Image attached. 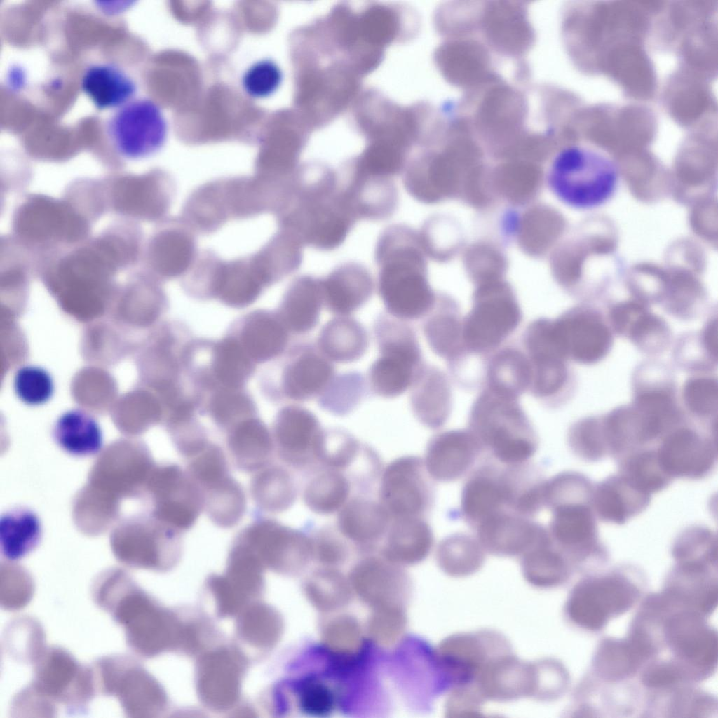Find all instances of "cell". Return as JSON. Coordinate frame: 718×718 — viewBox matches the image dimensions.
<instances>
[{
    "mask_svg": "<svg viewBox=\"0 0 718 718\" xmlns=\"http://www.w3.org/2000/svg\"><path fill=\"white\" fill-rule=\"evenodd\" d=\"M549 510L550 536L573 564L601 551L590 504L566 503Z\"/></svg>",
    "mask_w": 718,
    "mask_h": 718,
    "instance_id": "cell-17",
    "label": "cell"
},
{
    "mask_svg": "<svg viewBox=\"0 0 718 718\" xmlns=\"http://www.w3.org/2000/svg\"><path fill=\"white\" fill-rule=\"evenodd\" d=\"M153 516L181 533L191 529L203 510L202 493L186 470L175 463L155 467L148 482Z\"/></svg>",
    "mask_w": 718,
    "mask_h": 718,
    "instance_id": "cell-10",
    "label": "cell"
},
{
    "mask_svg": "<svg viewBox=\"0 0 718 718\" xmlns=\"http://www.w3.org/2000/svg\"><path fill=\"white\" fill-rule=\"evenodd\" d=\"M507 499L502 464L485 462L470 473L462 488L460 513L473 529L489 517L508 511Z\"/></svg>",
    "mask_w": 718,
    "mask_h": 718,
    "instance_id": "cell-22",
    "label": "cell"
},
{
    "mask_svg": "<svg viewBox=\"0 0 718 718\" xmlns=\"http://www.w3.org/2000/svg\"><path fill=\"white\" fill-rule=\"evenodd\" d=\"M198 487L203 510L213 524L230 529L240 522L247 508L246 496L243 487L231 473Z\"/></svg>",
    "mask_w": 718,
    "mask_h": 718,
    "instance_id": "cell-39",
    "label": "cell"
},
{
    "mask_svg": "<svg viewBox=\"0 0 718 718\" xmlns=\"http://www.w3.org/2000/svg\"><path fill=\"white\" fill-rule=\"evenodd\" d=\"M323 305L320 278L311 275L297 277L289 285L282 302L284 325L298 334L312 330L318 323Z\"/></svg>",
    "mask_w": 718,
    "mask_h": 718,
    "instance_id": "cell-34",
    "label": "cell"
},
{
    "mask_svg": "<svg viewBox=\"0 0 718 718\" xmlns=\"http://www.w3.org/2000/svg\"><path fill=\"white\" fill-rule=\"evenodd\" d=\"M650 501V494L632 486L619 474L593 489L591 506L604 522L624 524L641 513Z\"/></svg>",
    "mask_w": 718,
    "mask_h": 718,
    "instance_id": "cell-33",
    "label": "cell"
},
{
    "mask_svg": "<svg viewBox=\"0 0 718 718\" xmlns=\"http://www.w3.org/2000/svg\"><path fill=\"white\" fill-rule=\"evenodd\" d=\"M282 78V72L275 62L270 59H262L246 69L242 76L241 83L248 96L263 99L276 91Z\"/></svg>",
    "mask_w": 718,
    "mask_h": 718,
    "instance_id": "cell-57",
    "label": "cell"
},
{
    "mask_svg": "<svg viewBox=\"0 0 718 718\" xmlns=\"http://www.w3.org/2000/svg\"><path fill=\"white\" fill-rule=\"evenodd\" d=\"M276 282L269 264L257 250L230 260L219 257L210 291L227 305L243 307L255 301L266 287Z\"/></svg>",
    "mask_w": 718,
    "mask_h": 718,
    "instance_id": "cell-14",
    "label": "cell"
},
{
    "mask_svg": "<svg viewBox=\"0 0 718 718\" xmlns=\"http://www.w3.org/2000/svg\"><path fill=\"white\" fill-rule=\"evenodd\" d=\"M325 306L338 316H349L372 297L374 282L362 264L346 262L320 278Z\"/></svg>",
    "mask_w": 718,
    "mask_h": 718,
    "instance_id": "cell-25",
    "label": "cell"
},
{
    "mask_svg": "<svg viewBox=\"0 0 718 718\" xmlns=\"http://www.w3.org/2000/svg\"><path fill=\"white\" fill-rule=\"evenodd\" d=\"M276 220L277 229L290 233L304 246L325 252L338 248L357 222L339 174L316 163L301 166L296 191Z\"/></svg>",
    "mask_w": 718,
    "mask_h": 718,
    "instance_id": "cell-1",
    "label": "cell"
},
{
    "mask_svg": "<svg viewBox=\"0 0 718 718\" xmlns=\"http://www.w3.org/2000/svg\"><path fill=\"white\" fill-rule=\"evenodd\" d=\"M379 268L378 292L388 314L402 320L428 315L438 297L427 278L419 233L405 224L386 226L374 250Z\"/></svg>",
    "mask_w": 718,
    "mask_h": 718,
    "instance_id": "cell-2",
    "label": "cell"
},
{
    "mask_svg": "<svg viewBox=\"0 0 718 718\" xmlns=\"http://www.w3.org/2000/svg\"><path fill=\"white\" fill-rule=\"evenodd\" d=\"M527 356L531 371L529 391L542 401L553 398L562 389L567 379L565 359L550 353Z\"/></svg>",
    "mask_w": 718,
    "mask_h": 718,
    "instance_id": "cell-49",
    "label": "cell"
},
{
    "mask_svg": "<svg viewBox=\"0 0 718 718\" xmlns=\"http://www.w3.org/2000/svg\"><path fill=\"white\" fill-rule=\"evenodd\" d=\"M523 576L531 585L550 588L565 581L573 563L555 545L548 531L520 556Z\"/></svg>",
    "mask_w": 718,
    "mask_h": 718,
    "instance_id": "cell-35",
    "label": "cell"
},
{
    "mask_svg": "<svg viewBox=\"0 0 718 718\" xmlns=\"http://www.w3.org/2000/svg\"><path fill=\"white\" fill-rule=\"evenodd\" d=\"M4 641L5 649L11 656L32 665L46 647L42 627L29 616L12 620L5 630Z\"/></svg>",
    "mask_w": 718,
    "mask_h": 718,
    "instance_id": "cell-47",
    "label": "cell"
},
{
    "mask_svg": "<svg viewBox=\"0 0 718 718\" xmlns=\"http://www.w3.org/2000/svg\"><path fill=\"white\" fill-rule=\"evenodd\" d=\"M473 530L485 552L510 557L521 556L532 547L546 527L531 518L501 511L480 522Z\"/></svg>",
    "mask_w": 718,
    "mask_h": 718,
    "instance_id": "cell-20",
    "label": "cell"
},
{
    "mask_svg": "<svg viewBox=\"0 0 718 718\" xmlns=\"http://www.w3.org/2000/svg\"><path fill=\"white\" fill-rule=\"evenodd\" d=\"M434 536L426 518L392 519L381 546V554L388 561L413 564L430 553Z\"/></svg>",
    "mask_w": 718,
    "mask_h": 718,
    "instance_id": "cell-29",
    "label": "cell"
},
{
    "mask_svg": "<svg viewBox=\"0 0 718 718\" xmlns=\"http://www.w3.org/2000/svg\"><path fill=\"white\" fill-rule=\"evenodd\" d=\"M522 312L512 288L486 283L474 292L473 306L463 318V342L471 355L493 352L518 327Z\"/></svg>",
    "mask_w": 718,
    "mask_h": 718,
    "instance_id": "cell-6",
    "label": "cell"
},
{
    "mask_svg": "<svg viewBox=\"0 0 718 718\" xmlns=\"http://www.w3.org/2000/svg\"><path fill=\"white\" fill-rule=\"evenodd\" d=\"M135 530L132 552L121 560L128 565L156 567L181 551L182 533L154 516L143 518Z\"/></svg>",
    "mask_w": 718,
    "mask_h": 718,
    "instance_id": "cell-31",
    "label": "cell"
},
{
    "mask_svg": "<svg viewBox=\"0 0 718 718\" xmlns=\"http://www.w3.org/2000/svg\"><path fill=\"white\" fill-rule=\"evenodd\" d=\"M273 432L275 451L285 466L304 475L318 467L317 452L325 428L311 412L297 406L283 408Z\"/></svg>",
    "mask_w": 718,
    "mask_h": 718,
    "instance_id": "cell-11",
    "label": "cell"
},
{
    "mask_svg": "<svg viewBox=\"0 0 718 718\" xmlns=\"http://www.w3.org/2000/svg\"><path fill=\"white\" fill-rule=\"evenodd\" d=\"M439 656L453 687L475 684L486 665L510 652L507 640L492 631L454 635L444 640Z\"/></svg>",
    "mask_w": 718,
    "mask_h": 718,
    "instance_id": "cell-12",
    "label": "cell"
},
{
    "mask_svg": "<svg viewBox=\"0 0 718 718\" xmlns=\"http://www.w3.org/2000/svg\"><path fill=\"white\" fill-rule=\"evenodd\" d=\"M311 525L309 522L302 529H294L275 519L261 516L256 517L236 536L256 555L302 567L313 558Z\"/></svg>",
    "mask_w": 718,
    "mask_h": 718,
    "instance_id": "cell-15",
    "label": "cell"
},
{
    "mask_svg": "<svg viewBox=\"0 0 718 718\" xmlns=\"http://www.w3.org/2000/svg\"><path fill=\"white\" fill-rule=\"evenodd\" d=\"M636 590L625 578L607 576L585 581L573 590L567 605L570 618L585 628H601L613 615L627 609Z\"/></svg>",
    "mask_w": 718,
    "mask_h": 718,
    "instance_id": "cell-13",
    "label": "cell"
},
{
    "mask_svg": "<svg viewBox=\"0 0 718 718\" xmlns=\"http://www.w3.org/2000/svg\"><path fill=\"white\" fill-rule=\"evenodd\" d=\"M285 326L267 316L249 319L241 334L243 347L251 358L265 360L280 353L287 341Z\"/></svg>",
    "mask_w": 718,
    "mask_h": 718,
    "instance_id": "cell-45",
    "label": "cell"
},
{
    "mask_svg": "<svg viewBox=\"0 0 718 718\" xmlns=\"http://www.w3.org/2000/svg\"><path fill=\"white\" fill-rule=\"evenodd\" d=\"M621 459L619 475L648 494L663 489L672 478L663 468L656 450L639 449Z\"/></svg>",
    "mask_w": 718,
    "mask_h": 718,
    "instance_id": "cell-46",
    "label": "cell"
},
{
    "mask_svg": "<svg viewBox=\"0 0 718 718\" xmlns=\"http://www.w3.org/2000/svg\"><path fill=\"white\" fill-rule=\"evenodd\" d=\"M547 181L563 204L590 210L612 198L619 184L620 170L614 160L599 149L571 145L555 155Z\"/></svg>",
    "mask_w": 718,
    "mask_h": 718,
    "instance_id": "cell-5",
    "label": "cell"
},
{
    "mask_svg": "<svg viewBox=\"0 0 718 718\" xmlns=\"http://www.w3.org/2000/svg\"><path fill=\"white\" fill-rule=\"evenodd\" d=\"M379 349L380 355L368 372L369 386L379 396L395 398L411 388L424 365L420 346L389 345Z\"/></svg>",
    "mask_w": 718,
    "mask_h": 718,
    "instance_id": "cell-23",
    "label": "cell"
},
{
    "mask_svg": "<svg viewBox=\"0 0 718 718\" xmlns=\"http://www.w3.org/2000/svg\"><path fill=\"white\" fill-rule=\"evenodd\" d=\"M305 476L302 499L316 514L338 513L352 496L353 482L344 471L318 466Z\"/></svg>",
    "mask_w": 718,
    "mask_h": 718,
    "instance_id": "cell-36",
    "label": "cell"
},
{
    "mask_svg": "<svg viewBox=\"0 0 718 718\" xmlns=\"http://www.w3.org/2000/svg\"><path fill=\"white\" fill-rule=\"evenodd\" d=\"M365 445L344 430L325 429L317 452L318 466L341 470L347 474L360 456Z\"/></svg>",
    "mask_w": 718,
    "mask_h": 718,
    "instance_id": "cell-48",
    "label": "cell"
},
{
    "mask_svg": "<svg viewBox=\"0 0 718 718\" xmlns=\"http://www.w3.org/2000/svg\"><path fill=\"white\" fill-rule=\"evenodd\" d=\"M468 429L482 452L501 464L528 462L538 447V435L518 398L487 387L471 406Z\"/></svg>",
    "mask_w": 718,
    "mask_h": 718,
    "instance_id": "cell-4",
    "label": "cell"
},
{
    "mask_svg": "<svg viewBox=\"0 0 718 718\" xmlns=\"http://www.w3.org/2000/svg\"><path fill=\"white\" fill-rule=\"evenodd\" d=\"M227 447L235 467L253 473L271 463L275 450L273 439L260 420L248 418L230 429Z\"/></svg>",
    "mask_w": 718,
    "mask_h": 718,
    "instance_id": "cell-30",
    "label": "cell"
},
{
    "mask_svg": "<svg viewBox=\"0 0 718 718\" xmlns=\"http://www.w3.org/2000/svg\"><path fill=\"white\" fill-rule=\"evenodd\" d=\"M81 88L96 108H120L131 101L136 91L134 81L111 64L89 66L81 79Z\"/></svg>",
    "mask_w": 718,
    "mask_h": 718,
    "instance_id": "cell-37",
    "label": "cell"
},
{
    "mask_svg": "<svg viewBox=\"0 0 718 718\" xmlns=\"http://www.w3.org/2000/svg\"><path fill=\"white\" fill-rule=\"evenodd\" d=\"M423 325L426 339L434 353L447 360L454 375L471 356L465 348L463 318L456 301L445 295L438 297Z\"/></svg>",
    "mask_w": 718,
    "mask_h": 718,
    "instance_id": "cell-24",
    "label": "cell"
},
{
    "mask_svg": "<svg viewBox=\"0 0 718 718\" xmlns=\"http://www.w3.org/2000/svg\"><path fill=\"white\" fill-rule=\"evenodd\" d=\"M411 388L410 402L416 418L428 428L442 427L452 409L451 386L445 372L424 365Z\"/></svg>",
    "mask_w": 718,
    "mask_h": 718,
    "instance_id": "cell-28",
    "label": "cell"
},
{
    "mask_svg": "<svg viewBox=\"0 0 718 718\" xmlns=\"http://www.w3.org/2000/svg\"><path fill=\"white\" fill-rule=\"evenodd\" d=\"M591 482L584 475L567 471L547 480L544 488V507L583 503L591 505L593 492Z\"/></svg>",
    "mask_w": 718,
    "mask_h": 718,
    "instance_id": "cell-51",
    "label": "cell"
},
{
    "mask_svg": "<svg viewBox=\"0 0 718 718\" xmlns=\"http://www.w3.org/2000/svg\"><path fill=\"white\" fill-rule=\"evenodd\" d=\"M531 378V366L524 351L506 346L496 351L487 360L484 387L519 398L529 391Z\"/></svg>",
    "mask_w": 718,
    "mask_h": 718,
    "instance_id": "cell-40",
    "label": "cell"
},
{
    "mask_svg": "<svg viewBox=\"0 0 718 718\" xmlns=\"http://www.w3.org/2000/svg\"><path fill=\"white\" fill-rule=\"evenodd\" d=\"M482 453L468 429L449 430L431 438L424 462L434 481L451 482L466 475Z\"/></svg>",
    "mask_w": 718,
    "mask_h": 718,
    "instance_id": "cell-18",
    "label": "cell"
},
{
    "mask_svg": "<svg viewBox=\"0 0 718 718\" xmlns=\"http://www.w3.org/2000/svg\"><path fill=\"white\" fill-rule=\"evenodd\" d=\"M249 355L236 340L219 342L215 351L214 371L224 385L235 388L243 383L250 370Z\"/></svg>",
    "mask_w": 718,
    "mask_h": 718,
    "instance_id": "cell-52",
    "label": "cell"
},
{
    "mask_svg": "<svg viewBox=\"0 0 718 718\" xmlns=\"http://www.w3.org/2000/svg\"><path fill=\"white\" fill-rule=\"evenodd\" d=\"M363 377L359 374L346 373L333 378L319 395V404L324 409L338 416L349 413L362 397Z\"/></svg>",
    "mask_w": 718,
    "mask_h": 718,
    "instance_id": "cell-53",
    "label": "cell"
},
{
    "mask_svg": "<svg viewBox=\"0 0 718 718\" xmlns=\"http://www.w3.org/2000/svg\"><path fill=\"white\" fill-rule=\"evenodd\" d=\"M107 130L116 151L128 160L153 156L165 144V118L157 104L148 99L131 100L109 118Z\"/></svg>",
    "mask_w": 718,
    "mask_h": 718,
    "instance_id": "cell-9",
    "label": "cell"
},
{
    "mask_svg": "<svg viewBox=\"0 0 718 718\" xmlns=\"http://www.w3.org/2000/svg\"><path fill=\"white\" fill-rule=\"evenodd\" d=\"M571 451L578 457L596 461L609 454L604 426L581 421L572 426L568 433Z\"/></svg>",
    "mask_w": 718,
    "mask_h": 718,
    "instance_id": "cell-56",
    "label": "cell"
},
{
    "mask_svg": "<svg viewBox=\"0 0 718 718\" xmlns=\"http://www.w3.org/2000/svg\"><path fill=\"white\" fill-rule=\"evenodd\" d=\"M250 483V493L262 512L281 513L290 508L298 495L293 474L285 466L271 463L255 472Z\"/></svg>",
    "mask_w": 718,
    "mask_h": 718,
    "instance_id": "cell-38",
    "label": "cell"
},
{
    "mask_svg": "<svg viewBox=\"0 0 718 718\" xmlns=\"http://www.w3.org/2000/svg\"><path fill=\"white\" fill-rule=\"evenodd\" d=\"M13 388L18 399L29 406L47 402L54 392V383L49 372L36 365H25L16 372Z\"/></svg>",
    "mask_w": 718,
    "mask_h": 718,
    "instance_id": "cell-54",
    "label": "cell"
},
{
    "mask_svg": "<svg viewBox=\"0 0 718 718\" xmlns=\"http://www.w3.org/2000/svg\"><path fill=\"white\" fill-rule=\"evenodd\" d=\"M433 481L421 457L408 455L396 458L381 473L378 501L391 520L426 519L435 502Z\"/></svg>",
    "mask_w": 718,
    "mask_h": 718,
    "instance_id": "cell-8",
    "label": "cell"
},
{
    "mask_svg": "<svg viewBox=\"0 0 718 718\" xmlns=\"http://www.w3.org/2000/svg\"><path fill=\"white\" fill-rule=\"evenodd\" d=\"M196 236L180 217L167 221L153 242V264L158 273L167 278L184 276L199 252Z\"/></svg>",
    "mask_w": 718,
    "mask_h": 718,
    "instance_id": "cell-27",
    "label": "cell"
},
{
    "mask_svg": "<svg viewBox=\"0 0 718 718\" xmlns=\"http://www.w3.org/2000/svg\"><path fill=\"white\" fill-rule=\"evenodd\" d=\"M339 175L344 196L357 222L385 221L394 215L399 194L393 177L369 173L353 162L345 174Z\"/></svg>",
    "mask_w": 718,
    "mask_h": 718,
    "instance_id": "cell-16",
    "label": "cell"
},
{
    "mask_svg": "<svg viewBox=\"0 0 718 718\" xmlns=\"http://www.w3.org/2000/svg\"><path fill=\"white\" fill-rule=\"evenodd\" d=\"M553 338L562 354L581 362L595 360L604 354L609 343L607 329L600 323L576 312L551 320Z\"/></svg>",
    "mask_w": 718,
    "mask_h": 718,
    "instance_id": "cell-26",
    "label": "cell"
},
{
    "mask_svg": "<svg viewBox=\"0 0 718 718\" xmlns=\"http://www.w3.org/2000/svg\"><path fill=\"white\" fill-rule=\"evenodd\" d=\"M311 534L313 558L327 564H338L345 561L349 554L350 543L337 527L311 525Z\"/></svg>",
    "mask_w": 718,
    "mask_h": 718,
    "instance_id": "cell-58",
    "label": "cell"
},
{
    "mask_svg": "<svg viewBox=\"0 0 718 718\" xmlns=\"http://www.w3.org/2000/svg\"><path fill=\"white\" fill-rule=\"evenodd\" d=\"M368 336L363 326L349 316H338L322 328L317 346L332 362L351 363L365 353Z\"/></svg>",
    "mask_w": 718,
    "mask_h": 718,
    "instance_id": "cell-41",
    "label": "cell"
},
{
    "mask_svg": "<svg viewBox=\"0 0 718 718\" xmlns=\"http://www.w3.org/2000/svg\"><path fill=\"white\" fill-rule=\"evenodd\" d=\"M391 520L379 501L353 494L338 512L336 527L359 553H372L381 546Z\"/></svg>",
    "mask_w": 718,
    "mask_h": 718,
    "instance_id": "cell-19",
    "label": "cell"
},
{
    "mask_svg": "<svg viewBox=\"0 0 718 718\" xmlns=\"http://www.w3.org/2000/svg\"><path fill=\"white\" fill-rule=\"evenodd\" d=\"M435 557L445 573L454 577H463L473 574L482 567L485 550L477 537L458 532L440 541Z\"/></svg>",
    "mask_w": 718,
    "mask_h": 718,
    "instance_id": "cell-44",
    "label": "cell"
},
{
    "mask_svg": "<svg viewBox=\"0 0 718 718\" xmlns=\"http://www.w3.org/2000/svg\"><path fill=\"white\" fill-rule=\"evenodd\" d=\"M42 534L38 516L25 508L11 509L1 517L0 550L6 560L21 559L39 545Z\"/></svg>",
    "mask_w": 718,
    "mask_h": 718,
    "instance_id": "cell-43",
    "label": "cell"
},
{
    "mask_svg": "<svg viewBox=\"0 0 718 718\" xmlns=\"http://www.w3.org/2000/svg\"><path fill=\"white\" fill-rule=\"evenodd\" d=\"M210 412L219 426L231 429L241 421L250 418L252 407L249 400L244 395L222 391L212 398Z\"/></svg>",
    "mask_w": 718,
    "mask_h": 718,
    "instance_id": "cell-59",
    "label": "cell"
},
{
    "mask_svg": "<svg viewBox=\"0 0 718 718\" xmlns=\"http://www.w3.org/2000/svg\"><path fill=\"white\" fill-rule=\"evenodd\" d=\"M717 444L689 429L668 435L656 450L659 461L672 477L699 479L709 474L717 459Z\"/></svg>",
    "mask_w": 718,
    "mask_h": 718,
    "instance_id": "cell-21",
    "label": "cell"
},
{
    "mask_svg": "<svg viewBox=\"0 0 718 718\" xmlns=\"http://www.w3.org/2000/svg\"><path fill=\"white\" fill-rule=\"evenodd\" d=\"M686 398L690 407L700 414L711 412L717 405V388L707 380L694 381L686 390Z\"/></svg>",
    "mask_w": 718,
    "mask_h": 718,
    "instance_id": "cell-60",
    "label": "cell"
},
{
    "mask_svg": "<svg viewBox=\"0 0 718 718\" xmlns=\"http://www.w3.org/2000/svg\"><path fill=\"white\" fill-rule=\"evenodd\" d=\"M334 377V368L318 346H308L287 366L283 378L286 395L305 400L320 395Z\"/></svg>",
    "mask_w": 718,
    "mask_h": 718,
    "instance_id": "cell-32",
    "label": "cell"
},
{
    "mask_svg": "<svg viewBox=\"0 0 718 718\" xmlns=\"http://www.w3.org/2000/svg\"><path fill=\"white\" fill-rule=\"evenodd\" d=\"M284 200V187L276 180L256 174L222 177L193 189L180 217L196 235L208 236L232 221L275 216Z\"/></svg>",
    "mask_w": 718,
    "mask_h": 718,
    "instance_id": "cell-3",
    "label": "cell"
},
{
    "mask_svg": "<svg viewBox=\"0 0 718 718\" xmlns=\"http://www.w3.org/2000/svg\"><path fill=\"white\" fill-rule=\"evenodd\" d=\"M672 553L679 564L709 567L717 562V536L706 528H689L677 538Z\"/></svg>",
    "mask_w": 718,
    "mask_h": 718,
    "instance_id": "cell-50",
    "label": "cell"
},
{
    "mask_svg": "<svg viewBox=\"0 0 718 718\" xmlns=\"http://www.w3.org/2000/svg\"><path fill=\"white\" fill-rule=\"evenodd\" d=\"M53 435L62 449L76 456L94 455L103 444L99 424L81 409H71L60 415L54 425Z\"/></svg>",
    "mask_w": 718,
    "mask_h": 718,
    "instance_id": "cell-42",
    "label": "cell"
},
{
    "mask_svg": "<svg viewBox=\"0 0 718 718\" xmlns=\"http://www.w3.org/2000/svg\"><path fill=\"white\" fill-rule=\"evenodd\" d=\"M34 583L30 575L20 567L6 565L1 568L0 604L7 611L25 607L32 600Z\"/></svg>",
    "mask_w": 718,
    "mask_h": 718,
    "instance_id": "cell-55",
    "label": "cell"
},
{
    "mask_svg": "<svg viewBox=\"0 0 718 718\" xmlns=\"http://www.w3.org/2000/svg\"><path fill=\"white\" fill-rule=\"evenodd\" d=\"M34 677L29 684L55 707L69 712H82L97 691L92 667L80 663L59 646L46 647L34 663Z\"/></svg>",
    "mask_w": 718,
    "mask_h": 718,
    "instance_id": "cell-7",
    "label": "cell"
}]
</instances>
